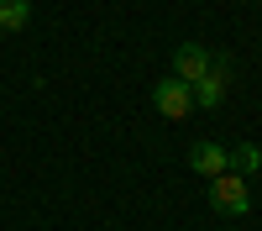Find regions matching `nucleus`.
Listing matches in <instances>:
<instances>
[{"instance_id": "423d86ee", "label": "nucleus", "mask_w": 262, "mask_h": 231, "mask_svg": "<svg viewBox=\"0 0 262 231\" xmlns=\"http://www.w3.org/2000/svg\"><path fill=\"white\" fill-rule=\"evenodd\" d=\"M226 158H231V174H257L262 168V147H252V142H236V147H226Z\"/></svg>"}, {"instance_id": "20e7f679", "label": "nucleus", "mask_w": 262, "mask_h": 231, "mask_svg": "<svg viewBox=\"0 0 262 231\" xmlns=\"http://www.w3.org/2000/svg\"><path fill=\"white\" fill-rule=\"evenodd\" d=\"M226 84H231V63L226 58H210V74L194 84V105H205V111H215V105L226 100Z\"/></svg>"}, {"instance_id": "7ed1b4c3", "label": "nucleus", "mask_w": 262, "mask_h": 231, "mask_svg": "<svg viewBox=\"0 0 262 231\" xmlns=\"http://www.w3.org/2000/svg\"><path fill=\"white\" fill-rule=\"evenodd\" d=\"M210 58H215V53H205L200 42H184V48L173 53V79H179V84H189V90H194V84H200V79L210 74Z\"/></svg>"}, {"instance_id": "0eeeda50", "label": "nucleus", "mask_w": 262, "mask_h": 231, "mask_svg": "<svg viewBox=\"0 0 262 231\" xmlns=\"http://www.w3.org/2000/svg\"><path fill=\"white\" fill-rule=\"evenodd\" d=\"M32 21V6L27 0H0V32H21Z\"/></svg>"}, {"instance_id": "f257e3e1", "label": "nucleus", "mask_w": 262, "mask_h": 231, "mask_svg": "<svg viewBox=\"0 0 262 231\" xmlns=\"http://www.w3.org/2000/svg\"><path fill=\"white\" fill-rule=\"evenodd\" d=\"M210 205L221 210V216H247L252 210V189L242 174H221V179H210Z\"/></svg>"}, {"instance_id": "39448f33", "label": "nucleus", "mask_w": 262, "mask_h": 231, "mask_svg": "<svg viewBox=\"0 0 262 231\" xmlns=\"http://www.w3.org/2000/svg\"><path fill=\"white\" fill-rule=\"evenodd\" d=\"M189 168L205 174V179H221V174H231V158H226L221 142H194L189 147Z\"/></svg>"}, {"instance_id": "6e6552de", "label": "nucleus", "mask_w": 262, "mask_h": 231, "mask_svg": "<svg viewBox=\"0 0 262 231\" xmlns=\"http://www.w3.org/2000/svg\"><path fill=\"white\" fill-rule=\"evenodd\" d=\"M0 37H6V32H0Z\"/></svg>"}, {"instance_id": "f03ea898", "label": "nucleus", "mask_w": 262, "mask_h": 231, "mask_svg": "<svg viewBox=\"0 0 262 231\" xmlns=\"http://www.w3.org/2000/svg\"><path fill=\"white\" fill-rule=\"evenodd\" d=\"M152 105H158V116L184 121V116L194 111V90H189V84H179V79H163L158 90H152Z\"/></svg>"}]
</instances>
